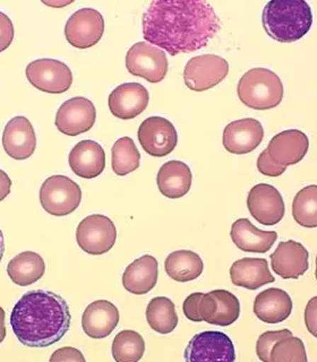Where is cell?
Listing matches in <instances>:
<instances>
[{"mask_svg": "<svg viewBox=\"0 0 317 362\" xmlns=\"http://www.w3.org/2000/svg\"><path fill=\"white\" fill-rule=\"evenodd\" d=\"M81 201V187L66 175H51L40 189V203L45 212L54 216L71 214L79 206Z\"/></svg>", "mask_w": 317, "mask_h": 362, "instance_id": "cell-5", "label": "cell"}, {"mask_svg": "<svg viewBox=\"0 0 317 362\" xmlns=\"http://www.w3.org/2000/svg\"><path fill=\"white\" fill-rule=\"evenodd\" d=\"M149 101L150 95L143 85L139 83H124L111 92L108 105L113 116L128 120L144 112Z\"/></svg>", "mask_w": 317, "mask_h": 362, "instance_id": "cell-16", "label": "cell"}, {"mask_svg": "<svg viewBox=\"0 0 317 362\" xmlns=\"http://www.w3.org/2000/svg\"><path fill=\"white\" fill-rule=\"evenodd\" d=\"M271 265L275 274L284 280H297L309 271V250L297 241H282L271 255Z\"/></svg>", "mask_w": 317, "mask_h": 362, "instance_id": "cell-17", "label": "cell"}, {"mask_svg": "<svg viewBox=\"0 0 317 362\" xmlns=\"http://www.w3.org/2000/svg\"><path fill=\"white\" fill-rule=\"evenodd\" d=\"M69 167L81 178L99 177L105 168V153L99 143L94 141H79L69 153Z\"/></svg>", "mask_w": 317, "mask_h": 362, "instance_id": "cell-21", "label": "cell"}, {"mask_svg": "<svg viewBox=\"0 0 317 362\" xmlns=\"http://www.w3.org/2000/svg\"><path fill=\"white\" fill-rule=\"evenodd\" d=\"M111 167L118 175H127L139 169L141 154L130 137H122L111 148Z\"/></svg>", "mask_w": 317, "mask_h": 362, "instance_id": "cell-33", "label": "cell"}, {"mask_svg": "<svg viewBox=\"0 0 317 362\" xmlns=\"http://www.w3.org/2000/svg\"><path fill=\"white\" fill-rule=\"evenodd\" d=\"M111 354L118 362L139 361L145 354L144 339L132 329L119 332L113 339Z\"/></svg>", "mask_w": 317, "mask_h": 362, "instance_id": "cell-30", "label": "cell"}, {"mask_svg": "<svg viewBox=\"0 0 317 362\" xmlns=\"http://www.w3.org/2000/svg\"><path fill=\"white\" fill-rule=\"evenodd\" d=\"M118 308L108 300H96L85 308L82 315V328L92 339H105L118 326Z\"/></svg>", "mask_w": 317, "mask_h": 362, "instance_id": "cell-20", "label": "cell"}, {"mask_svg": "<svg viewBox=\"0 0 317 362\" xmlns=\"http://www.w3.org/2000/svg\"><path fill=\"white\" fill-rule=\"evenodd\" d=\"M5 254V239H4L3 231L0 230V262L3 260Z\"/></svg>", "mask_w": 317, "mask_h": 362, "instance_id": "cell-44", "label": "cell"}, {"mask_svg": "<svg viewBox=\"0 0 317 362\" xmlns=\"http://www.w3.org/2000/svg\"><path fill=\"white\" fill-rule=\"evenodd\" d=\"M254 314L266 324H279L288 320L292 313V300L282 288H272L258 294Z\"/></svg>", "mask_w": 317, "mask_h": 362, "instance_id": "cell-22", "label": "cell"}, {"mask_svg": "<svg viewBox=\"0 0 317 362\" xmlns=\"http://www.w3.org/2000/svg\"><path fill=\"white\" fill-rule=\"evenodd\" d=\"M3 146L5 152L15 160H26L37 148V136L33 126L23 116L11 118L3 133Z\"/></svg>", "mask_w": 317, "mask_h": 362, "instance_id": "cell-19", "label": "cell"}, {"mask_svg": "<svg viewBox=\"0 0 317 362\" xmlns=\"http://www.w3.org/2000/svg\"><path fill=\"white\" fill-rule=\"evenodd\" d=\"M71 311L59 294L32 290L23 294L11 310V329L23 345L47 348L59 342L71 327Z\"/></svg>", "mask_w": 317, "mask_h": 362, "instance_id": "cell-2", "label": "cell"}, {"mask_svg": "<svg viewBox=\"0 0 317 362\" xmlns=\"http://www.w3.org/2000/svg\"><path fill=\"white\" fill-rule=\"evenodd\" d=\"M256 165H258V171H260L262 175H267V177H279V175H282L283 173H286L287 169V167L279 165V164L272 161L271 158H270L267 150H264L263 152H260Z\"/></svg>", "mask_w": 317, "mask_h": 362, "instance_id": "cell-36", "label": "cell"}, {"mask_svg": "<svg viewBox=\"0 0 317 362\" xmlns=\"http://www.w3.org/2000/svg\"><path fill=\"white\" fill-rule=\"evenodd\" d=\"M185 361H226L236 360L234 343L222 332L207 331L196 334L185 349Z\"/></svg>", "mask_w": 317, "mask_h": 362, "instance_id": "cell-9", "label": "cell"}, {"mask_svg": "<svg viewBox=\"0 0 317 362\" xmlns=\"http://www.w3.org/2000/svg\"><path fill=\"white\" fill-rule=\"evenodd\" d=\"M14 25L7 15L0 11V52L9 48L14 40Z\"/></svg>", "mask_w": 317, "mask_h": 362, "instance_id": "cell-37", "label": "cell"}, {"mask_svg": "<svg viewBox=\"0 0 317 362\" xmlns=\"http://www.w3.org/2000/svg\"><path fill=\"white\" fill-rule=\"evenodd\" d=\"M76 240L79 248L86 254H105L116 243V226L105 215H90L79 222Z\"/></svg>", "mask_w": 317, "mask_h": 362, "instance_id": "cell-7", "label": "cell"}, {"mask_svg": "<svg viewBox=\"0 0 317 362\" xmlns=\"http://www.w3.org/2000/svg\"><path fill=\"white\" fill-rule=\"evenodd\" d=\"M6 337L5 310L0 307V343H3Z\"/></svg>", "mask_w": 317, "mask_h": 362, "instance_id": "cell-42", "label": "cell"}, {"mask_svg": "<svg viewBox=\"0 0 317 362\" xmlns=\"http://www.w3.org/2000/svg\"><path fill=\"white\" fill-rule=\"evenodd\" d=\"M292 216L304 228L317 226V186L311 185L297 192L292 202Z\"/></svg>", "mask_w": 317, "mask_h": 362, "instance_id": "cell-32", "label": "cell"}, {"mask_svg": "<svg viewBox=\"0 0 317 362\" xmlns=\"http://www.w3.org/2000/svg\"><path fill=\"white\" fill-rule=\"evenodd\" d=\"M309 139L306 134L297 129L284 130L273 136L267 145V153L272 161L288 167L299 163L309 152Z\"/></svg>", "mask_w": 317, "mask_h": 362, "instance_id": "cell-18", "label": "cell"}, {"mask_svg": "<svg viewBox=\"0 0 317 362\" xmlns=\"http://www.w3.org/2000/svg\"><path fill=\"white\" fill-rule=\"evenodd\" d=\"M25 75L34 88L45 93H65L73 84L71 68L59 60L49 58L30 62Z\"/></svg>", "mask_w": 317, "mask_h": 362, "instance_id": "cell-8", "label": "cell"}, {"mask_svg": "<svg viewBox=\"0 0 317 362\" xmlns=\"http://www.w3.org/2000/svg\"><path fill=\"white\" fill-rule=\"evenodd\" d=\"M237 93L246 107L254 110H270L282 101L283 84L275 71L253 68L239 79Z\"/></svg>", "mask_w": 317, "mask_h": 362, "instance_id": "cell-4", "label": "cell"}, {"mask_svg": "<svg viewBox=\"0 0 317 362\" xmlns=\"http://www.w3.org/2000/svg\"><path fill=\"white\" fill-rule=\"evenodd\" d=\"M270 362H307L305 344L299 337H284L273 345Z\"/></svg>", "mask_w": 317, "mask_h": 362, "instance_id": "cell-34", "label": "cell"}, {"mask_svg": "<svg viewBox=\"0 0 317 362\" xmlns=\"http://www.w3.org/2000/svg\"><path fill=\"white\" fill-rule=\"evenodd\" d=\"M11 179L9 175L0 169V202H3L11 194Z\"/></svg>", "mask_w": 317, "mask_h": 362, "instance_id": "cell-41", "label": "cell"}, {"mask_svg": "<svg viewBox=\"0 0 317 362\" xmlns=\"http://www.w3.org/2000/svg\"><path fill=\"white\" fill-rule=\"evenodd\" d=\"M317 298H311L305 309V324L309 333L317 337Z\"/></svg>", "mask_w": 317, "mask_h": 362, "instance_id": "cell-40", "label": "cell"}, {"mask_svg": "<svg viewBox=\"0 0 317 362\" xmlns=\"http://www.w3.org/2000/svg\"><path fill=\"white\" fill-rule=\"evenodd\" d=\"M164 269L170 279L177 282H190L201 276L204 263L200 255L190 250H178L168 256Z\"/></svg>", "mask_w": 317, "mask_h": 362, "instance_id": "cell-28", "label": "cell"}, {"mask_svg": "<svg viewBox=\"0 0 317 362\" xmlns=\"http://www.w3.org/2000/svg\"><path fill=\"white\" fill-rule=\"evenodd\" d=\"M45 260L34 252H21L7 265L9 279L20 286H31L45 275Z\"/></svg>", "mask_w": 317, "mask_h": 362, "instance_id": "cell-27", "label": "cell"}, {"mask_svg": "<svg viewBox=\"0 0 317 362\" xmlns=\"http://www.w3.org/2000/svg\"><path fill=\"white\" fill-rule=\"evenodd\" d=\"M103 33L105 20L96 9H79L66 23V40L77 49L93 47L101 40Z\"/></svg>", "mask_w": 317, "mask_h": 362, "instance_id": "cell-12", "label": "cell"}, {"mask_svg": "<svg viewBox=\"0 0 317 362\" xmlns=\"http://www.w3.org/2000/svg\"><path fill=\"white\" fill-rule=\"evenodd\" d=\"M230 277L234 286L252 291L275 281L270 272L269 263L264 258L246 257L237 260L230 267Z\"/></svg>", "mask_w": 317, "mask_h": 362, "instance_id": "cell-24", "label": "cell"}, {"mask_svg": "<svg viewBox=\"0 0 317 362\" xmlns=\"http://www.w3.org/2000/svg\"><path fill=\"white\" fill-rule=\"evenodd\" d=\"M147 324L158 334H170L178 325V315L175 303L167 297H156L151 300L146 308Z\"/></svg>", "mask_w": 317, "mask_h": 362, "instance_id": "cell-29", "label": "cell"}, {"mask_svg": "<svg viewBox=\"0 0 317 362\" xmlns=\"http://www.w3.org/2000/svg\"><path fill=\"white\" fill-rule=\"evenodd\" d=\"M230 235L237 248L245 252L256 254L269 252L277 239V232L258 229L246 218H238L234 222Z\"/></svg>", "mask_w": 317, "mask_h": 362, "instance_id": "cell-23", "label": "cell"}, {"mask_svg": "<svg viewBox=\"0 0 317 362\" xmlns=\"http://www.w3.org/2000/svg\"><path fill=\"white\" fill-rule=\"evenodd\" d=\"M126 67L133 76L150 83L161 82L168 73L167 56L150 43H135L126 54Z\"/></svg>", "mask_w": 317, "mask_h": 362, "instance_id": "cell-10", "label": "cell"}, {"mask_svg": "<svg viewBox=\"0 0 317 362\" xmlns=\"http://www.w3.org/2000/svg\"><path fill=\"white\" fill-rule=\"evenodd\" d=\"M201 296V292L192 293L185 299L184 305H183V311H184L185 316L192 322H202L200 315H198V301H200Z\"/></svg>", "mask_w": 317, "mask_h": 362, "instance_id": "cell-39", "label": "cell"}, {"mask_svg": "<svg viewBox=\"0 0 317 362\" xmlns=\"http://www.w3.org/2000/svg\"><path fill=\"white\" fill-rule=\"evenodd\" d=\"M51 362H84L85 358L81 351L71 346H65V348L58 349L54 351L52 356H50Z\"/></svg>", "mask_w": 317, "mask_h": 362, "instance_id": "cell-38", "label": "cell"}, {"mask_svg": "<svg viewBox=\"0 0 317 362\" xmlns=\"http://www.w3.org/2000/svg\"><path fill=\"white\" fill-rule=\"evenodd\" d=\"M43 4L45 6H49V7H54V8H60V7H65V6L69 5V4L73 3V1H47V0H43Z\"/></svg>", "mask_w": 317, "mask_h": 362, "instance_id": "cell-43", "label": "cell"}, {"mask_svg": "<svg viewBox=\"0 0 317 362\" xmlns=\"http://www.w3.org/2000/svg\"><path fill=\"white\" fill-rule=\"evenodd\" d=\"M139 144L151 156H169L178 143L175 126L163 117H149L139 128Z\"/></svg>", "mask_w": 317, "mask_h": 362, "instance_id": "cell-11", "label": "cell"}, {"mask_svg": "<svg viewBox=\"0 0 317 362\" xmlns=\"http://www.w3.org/2000/svg\"><path fill=\"white\" fill-rule=\"evenodd\" d=\"M292 332L289 331L287 328L281 329V331H269L262 334L258 337V342H256V354H258L260 360L264 362H270V354H271L272 348L273 345L284 339V337H292Z\"/></svg>", "mask_w": 317, "mask_h": 362, "instance_id": "cell-35", "label": "cell"}, {"mask_svg": "<svg viewBox=\"0 0 317 362\" xmlns=\"http://www.w3.org/2000/svg\"><path fill=\"white\" fill-rule=\"evenodd\" d=\"M142 24L145 41L173 57L205 48L222 26L212 6L202 0H154Z\"/></svg>", "mask_w": 317, "mask_h": 362, "instance_id": "cell-1", "label": "cell"}, {"mask_svg": "<svg viewBox=\"0 0 317 362\" xmlns=\"http://www.w3.org/2000/svg\"><path fill=\"white\" fill-rule=\"evenodd\" d=\"M96 110L91 100L77 96L60 105L56 115V127L67 136H79L93 127Z\"/></svg>", "mask_w": 317, "mask_h": 362, "instance_id": "cell-13", "label": "cell"}, {"mask_svg": "<svg viewBox=\"0 0 317 362\" xmlns=\"http://www.w3.org/2000/svg\"><path fill=\"white\" fill-rule=\"evenodd\" d=\"M158 276V260L151 255H144L126 267L122 274V284L130 293L141 296L154 288Z\"/></svg>", "mask_w": 317, "mask_h": 362, "instance_id": "cell-25", "label": "cell"}, {"mask_svg": "<svg viewBox=\"0 0 317 362\" xmlns=\"http://www.w3.org/2000/svg\"><path fill=\"white\" fill-rule=\"evenodd\" d=\"M247 207L253 218L266 226L279 223L286 212L280 192L269 184H258L249 190Z\"/></svg>", "mask_w": 317, "mask_h": 362, "instance_id": "cell-14", "label": "cell"}, {"mask_svg": "<svg viewBox=\"0 0 317 362\" xmlns=\"http://www.w3.org/2000/svg\"><path fill=\"white\" fill-rule=\"evenodd\" d=\"M192 171L186 163L177 160L166 162L158 170L156 184L162 195L171 199L183 197L192 186Z\"/></svg>", "mask_w": 317, "mask_h": 362, "instance_id": "cell-26", "label": "cell"}, {"mask_svg": "<svg viewBox=\"0 0 317 362\" xmlns=\"http://www.w3.org/2000/svg\"><path fill=\"white\" fill-rule=\"evenodd\" d=\"M229 73V62L218 54H201L188 60L184 69L187 88L203 92L220 84Z\"/></svg>", "mask_w": 317, "mask_h": 362, "instance_id": "cell-6", "label": "cell"}, {"mask_svg": "<svg viewBox=\"0 0 317 362\" xmlns=\"http://www.w3.org/2000/svg\"><path fill=\"white\" fill-rule=\"evenodd\" d=\"M263 126L253 118L239 119L226 124L224 130V146L228 152L243 156L253 152L263 141Z\"/></svg>", "mask_w": 317, "mask_h": 362, "instance_id": "cell-15", "label": "cell"}, {"mask_svg": "<svg viewBox=\"0 0 317 362\" xmlns=\"http://www.w3.org/2000/svg\"><path fill=\"white\" fill-rule=\"evenodd\" d=\"M262 23L271 39L277 42H296L311 30V6L304 0H272L264 7Z\"/></svg>", "mask_w": 317, "mask_h": 362, "instance_id": "cell-3", "label": "cell"}, {"mask_svg": "<svg viewBox=\"0 0 317 362\" xmlns=\"http://www.w3.org/2000/svg\"><path fill=\"white\" fill-rule=\"evenodd\" d=\"M214 300V310L209 324L226 327L241 316V303L235 294L226 290H213L209 292Z\"/></svg>", "mask_w": 317, "mask_h": 362, "instance_id": "cell-31", "label": "cell"}]
</instances>
